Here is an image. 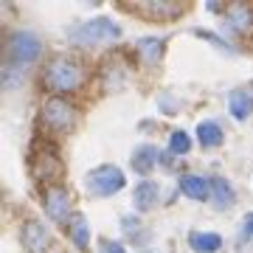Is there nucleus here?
Masks as SVG:
<instances>
[{"label": "nucleus", "instance_id": "nucleus-1", "mask_svg": "<svg viewBox=\"0 0 253 253\" xmlns=\"http://www.w3.org/2000/svg\"><path fill=\"white\" fill-rule=\"evenodd\" d=\"M42 54V42L34 31H14L6 40V71H3V84L9 79H14L11 73L23 76V68H28L31 62H37Z\"/></svg>", "mask_w": 253, "mask_h": 253}, {"label": "nucleus", "instance_id": "nucleus-2", "mask_svg": "<svg viewBox=\"0 0 253 253\" xmlns=\"http://www.w3.org/2000/svg\"><path fill=\"white\" fill-rule=\"evenodd\" d=\"M82 82H84V71H82V65L71 56H54L51 62L45 65V87L54 93H73L82 87Z\"/></svg>", "mask_w": 253, "mask_h": 253}, {"label": "nucleus", "instance_id": "nucleus-3", "mask_svg": "<svg viewBox=\"0 0 253 253\" xmlns=\"http://www.w3.org/2000/svg\"><path fill=\"white\" fill-rule=\"evenodd\" d=\"M68 37L79 48H90V45H101V42L118 40L121 37V28L107 17H96V20H87V23H79V26L68 28Z\"/></svg>", "mask_w": 253, "mask_h": 253}, {"label": "nucleus", "instance_id": "nucleus-4", "mask_svg": "<svg viewBox=\"0 0 253 253\" xmlns=\"http://www.w3.org/2000/svg\"><path fill=\"white\" fill-rule=\"evenodd\" d=\"M124 172L113 166V163H104V166H96L87 177H84V186L90 191L93 197H110V194H116V191L124 189Z\"/></svg>", "mask_w": 253, "mask_h": 253}, {"label": "nucleus", "instance_id": "nucleus-5", "mask_svg": "<svg viewBox=\"0 0 253 253\" xmlns=\"http://www.w3.org/2000/svg\"><path fill=\"white\" fill-rule=\"evenodd\" d=\"M73 121H76V110L68 99L62 96H51V99L42 104V124L48 129H56V132H65V129H71Z\"/></svg>", "mask_w": 253, "mask_h": 253}, {"label": "nucleus", "instance_id": "nucleus-6", "mask_svg": "<svg viewBox=\"0 0 253 253\" xmlns=\"http://www.w3.org/2000/svg\"><path fill=\"white\" fill-rule=\"evenodd\" d=\"M31 174H34L40 183H48V186L54 189L56 180L62 177V163H59L54 149H42L40 155L31 158Z\"/></svg>", "mask_w": 253, "mask_h": 253}, {"label": "nucleus", "instance_id": "nucleus-7", "mask_svg": "<svg viewBox=\"0 0 253 253\" xmlns=\"http://www.w3.org/2000/svg\"><path fill=\"white\" fill-rule=\"evenodd\" d=\"M45 214L54 222H71V191L65 186H54L45 191Z\"/></svg>", "mask_w": 253, "mask_h": 253}, {"label": "nucleus", "instance_id": "nucleus-8", "mask_svg": "<svg viewBox=\"0 0 253 253\" xmlns=\"http://www.w3.org/2000/svg\"><path fill=\"white\" fill-rule=\"evenodd\" d=\"M20 236H23V245H26L28 253H45L48 251V242H51L48 228L40 225V222H26Z\"/></svg>", "mask_w": 253, "mask_h": 253}, {"label": "nucleus", "instance_id": "nucleus-9", "mask_svg": "<svg viewBox=\"0 0 253 253\" xmlns=\"http://www.w3.org/2000/svg\"><path fill=\"white\" fill-rule=\"evenodd\" d=\"M177 186H180V191L191 200H208L211 197V180L200 177V174H183Z\"/></svg>", "mask_w": 253, "mask_h": 253}, {"label": "nucleus", "instance_id": "nucleus-10", "mask_svg": "<svg viewBox=\"0 0 253 253\" xmlns=\"http://www.w3.org/2000/svg\"><path fill=\"white\" fill-rule=\"evenodd\" d=\"M135 48H138V56L144 59V65L155 68V65L161 62V56H163V40L161 37H141L135 42Z\"/></svg>", "mask_w": 253, "mask_h": 253}, {"label": "nucleus", "instance_id": "nucleus-11", "mask_svg": "<svg viewBox=\"0 0 253 253\" xmlns=\"http://www.w3.org/2000/svg\"><path fill=\"white\" fill-rule=\"evenodd\" d=\"M189 245H191L194 253H217L219 248H222V236L211 234V231H191Z\"/></svg>", "mask_w": 253, "mask_h": 253}, {"label": "nucleus", "instance_id": "nucleus-12", "mask_svg": "<svg viewBox=\"0 0 253 253\" xmlns=\"http://www.w3.org/2000/svg\"><path fill=\"white\" fill-rule=\"evenodd\" d=\"M158 161H161V149L152 146V144H141L135 152H132V166H135V172H141V174L152 172Z\"/></svg>", "mask_w": 253, "mask_h": 253}, {"label": "nucleus", "instance_id": "nucleus-13", "mask_svg": "<svg viewBox=\"0 0 253 253\" xmlns=\"http://www.w3.org/2000/svg\"><path fill=\"white\" fill-rule=\"evenodd\" d=\"M158 197H161V186L152 180H141L135 186V206L138 211H149V208L158 203Z\"/></svg>", "mask_w": 253, "mask_h": 253}, {"label": "nucleus", "instance_id": "nucleus-14", "mask_svg": "<svg viewBox=\"0 0 253 253\" xmlns=\"http://www.w3.org/2000/svg\"><path fill=\"white\" fill-rule=\"evenodd\" d=\"M225 23L231 26V31H251V23H253V11L242 3H236L225 11Z\"/></svg>", "mask_w": 253, "mask_h": 253}, {"label": "nucleus", "instance_id": "nucleus-15", "mask_svg": "<svg viewBox=\"0 0 253 253\" xmlns=\"http://www.w3.org/2000/svg\"><path fill=\"white\" fill-rule=\"evenodd\" d=\"M138 11H144V14H149V17L172 20L183 11V3H155V0H149V3H144V6H138Z\"/></svg>", "mask_w": 253, "mask_h": 253}, {"label": "nucleus", "instance_id": "nucleus-16", "mask_svg": "<svg viewBox=\"0 0 253 253\" xmlns=\"http://www.w3.org/2000/svg\"><path fill=\"white\" fill-rule=\"evenodd\" d=\"M228 107H231V116H234L236 121H245L253 110V99L245 90H234L228 96Z\"/></svg>", "mask_w": 253, "mask_h": 253}, {"label": "nucleus", "instance_id": "nucleus-17", "mask_svg": "<svg viewBox=\"0 0 253 253\" xmlns=\"http://www.w3.org/2000/svg\"><path fill=\"white\" fill-rule=\"evenodd\" d=\"M197 138H200V144L203 146H219L222 144V129H219L217 121H200L197 126Z\"/></svg>", "mask_w": 253, "mask_h": 253}, {"label": "nucleus", "instance_id": "nucleus-18", "mask_svg": "<svg viewBox=\"0 0 253 253\" xmlns=\"http://www.w3.org/2000/svg\"><path fill=\"white\" fill-rule=\"evenodd\" d=\"M68 234H71V239L79 248H87V242H90V228H87V219L82 217V214H73L71 222H68Z\"/></svg>", "mask_w": 253, "mask_h": 253}, {"label": "nucleus", "instance_id": "nucleus-19", "mask_svg": "<svg viewBox=\"0 0 253 253\" xmlns=\"http://www.w3.org/2000/svg\"><path fill=\"white\" fill-rule=\"evenodd\" d=\"M234 189L228 186V180H222V177H214L211 180V200L217 203V208H228L231 203H234Z\"/></svg>", "mask_w": 253, "mask_h": 253}, {"label": "nucleus", "instance_id": "nucleus-20", "mask_svg": "<svg viewBox=\"0 0 253 253\" xmlns=\"http://www.w3.org/2000/svg\"><path fill=\"white\" fill-rule=\"evenodd\" d=\"M189 149H191L189 132H183V129H174L172 138H169V152H172V155H186Z\"/></svg>", "mask_w": 253, "mask_h": 253}, {"label": "nucleus", "instance_id": "nucleus-21", "mask_svg": "<svg viewBox=\"0 0 253 253\" xmlns=\"http://www.w3.org/2000/svg\"><path fill=\"white\" fill-rule=\"evenodd\" d=\"M101 248H104V251H101V253H126V251H124V248H121V245H118V242H104V245H101Z\"/></svg>", "mask_w": 253, "mask_h": 253}, {"label": "nucleus", "instance_id": "nucleus-22", "mask_svg": "<svg viewBox=\"0 0 253 253\" xmlns=\"http://www.w3.org/2000/svg\"><path fill=\"white\" fill-rule=\"evenodd\" d=\"M245 225H248V231H251V234H253V211H251V214H248V217H245Z\"/></svg>", "mask_w": 253, "mask_h": 253}]
</instances>
